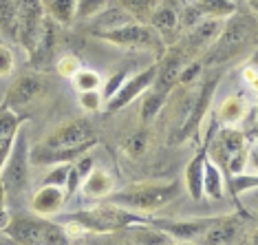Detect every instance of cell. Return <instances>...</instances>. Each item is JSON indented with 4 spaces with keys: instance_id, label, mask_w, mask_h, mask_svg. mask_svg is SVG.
Segmentation results:
<instances>
[{
    "instance_id": "cell-1",
    "label": "cell",
    "mask_w": 258,
    "mask_h": 245,
    "mask_svg": "<svg viewBox=\"0 0 258 245\" xmlns=\"http://www.w3.org/2000/svg\"><path fill=\"white\" fill-rule=\"evenodd\" d=\"M97 144L95 128L86 117H75L60 124L42 142L29 148V163L33 166H57L73 163L82 155L91 153Z\"/></svg>"
},
{
    "instance_id": "cell-2",
    "label": "cell",
    "mask_w": 258,
    "mask_h": 245,
    "mask_svg": "<svg viewBox=\"0 0 258 245\" xmlns=\"http://www.w3.org/2000/svg\"><path fill=\"white\" fill-rule=\"evenodd\" d=\"M258 42V20L254 14L236 9L230 18H225L219 36L214 42L203 51V64L216 67V64L232 62L236 57L249 53Z\"/></svg>"
},
{
    "instance_id": "cell-3",
    "label": "cell",
    "mask_w": 258,
    "mask_h": 245,
    "mask_svg": "<svg viewBox=\"0 0 258 245\" xmlns=\"http://www.w3.org/2000/svg\"><path fill=\"white\" fill-rule=\"evenodd\" d=\"M144 221L146 214L131 212L128 208L115 206V203H104V206L97 208L71 212L62 221V225L67 227L69 236H71L73 230H78L75 234H86V232H91V234H108V232H121L135 223H144Z\"/></svg>"
},
{
    "instance_id": "cell-4",
    "label": "cell",
    "mask_w": 258,
    "mask_h": 245,
    "mask_svg": "<svg viewBox=\"0 0 258 245\" xmlns=\"http://www.w3.org/2000/svg\"><path fill=\"white\" fill-rule=\"evenodd\" d=\"M3 232L18 245H71L67 227L51 217H40L36 212L11 214Z\"/></svg>"
},
{
    "instance_id": "cell-5",
    "label": "cell",
    "mask_w": 258,
    "mask_h": 245,
    "mask_svg": "<svg viewBox=\"0 0 258 245\" xmlns=\"http://www.w3.org/2000/svg\"><path fill=\"white\" fill-rule=\"evenodd\" d=\"M205 148H208V159H212L221 168L223 177L245 172V168H247L249 144L245 133L238 128H212L208 142H205Z\"/></svg>"
},
{
    "instance_id": "cell-6",
    "label": "cell",
    "mask_w": 258,
    "mask_h": 245,
    "mask_svg": "<svg viewBox=\"0 0 258 245\" xmlns=\"http://www.w3.org/2000/svg\"><path fill=\"white\" fill-rule=\"evenodd\" d=\"M179 195V183L177 181H144L135 183L119 192H110L106 197L108 203L115 206L137 210V212H152L159 210L166 203H170L174 197Z\"/></svg>"
},
{
    "instance_id": "cell-7",
    "label": "cell",
    "mask_w": 258,
    "mask_h": 245,
    "mask_svg": "<svg viewBox=\"0 0 258 245\" xmlns=\"http://www.w3.org/2000/svg\"><path fill=\"white\" fill-rule=\"evenodd\" d=\"M219 80H221L219 75L208 78L195 93H190V95L185 97L183 106H181V119H179V124L174 126L172 137H170V144L172 146L183 144V142H187V139L197 137L203 119L208 117V113H210L214 93H216V89H219Z\"/></svg>"
},
{
    "instance_id": "cell-8",
    "label": "cell",
    "mask_w": 258,
    "mask_h": 245,
    "mask_svg": "<svg viewBox=\"0 0 258 245\" xmlns=\"http://www.w3.org/2000/svg\"><path fill=\"white\" fill-rule=\"evenodd\" d=\"M97 38H102L104 42H110L115 46H124V49L148 51V53L157 55V60L168 51V46L161 40L159 33H157L148 22H139V20H131V22H126V25H119L115 29L99 31Z\"/></svg>"
},
{
    "instance_id": "cell-9",
    "label": "cell",
    "mask_w": 258,
    "mask_h": 245,
    "mask_svg": "<svg viewBox=\"0 0 258 245\" xmlns=\"http://www.w3.org/2000/svg\"><path fill=\"white\" fill-rule=\"evenodd\" d=\"M16 5V42L31 55L42 38L46 9L42 0H14Z\"/></svg>"
},
{
    "instance_id": "cell-10",
    "label": "cell",
    "mask_w": 258,
    "mask_h": 245,
    "mask_svg": "<svg viewBox=\"0 0 258 245\" xmlns=\"http://www.w3.org/2000/svg\"><path fill=\"white\" fill-rule=\"evenodd\" d=\"M0 179H3L9 197L20 195V192L27 188V181H29V146H27L25 128L18 131V137H16V142H14V148H11V155H9L7 163H5L3 172H0Z\"/></svg>"
},
{
    "instance_id": "cell-11",
    "label": "cell",
    "mask_w": 258,
    "mask_h": 245,
    "mask_svg": "<svg viewBox=\"0 0 258 245\" xmlns=\"http://www.w3.org/2000/svg\"><path fill=\"white\" fill-rule=\"evenodd\" d=\"M44 93H46L44 75L38 71H31V73H25L11 82L3 104L7 108L16 110V113H20V110H25L27 106H31L36 100H40Z\"/></svg>"
},
{
    "instance_id": "cell-12",
    "label": "cell",
    "mask_w": 258,
    "mask_h": 245,
    "mask_svg": "<svg viewBox=\"0 0 258 245\" xmlns=\"http://www.w3.org/2000/svg\"><path fill=\"white\" fill-rule=\"evenodd\" d=\"M157 67H159V60H155L148 69H144V71L133 73L131 78L119 86V91H117L115 95L106 102L108 113H119V110L126 108L131 102H135L137 97H142L144 93L152 86V82H155V78H157Z\"/></svg>"
},
{
    "instance_id": "cell-13",
    "label": "cell",
    "mask_w": 258,
    "mask_h": 245,
    "mask_svg": "<svg viewBox=\"0 0 258 245\" xmlns=\"http://www.w3.org/2000/svg\"><path fill=\"white\" fill-rule=\"evenodd\" d=\"M216 217H201V219H161V217H146L150 225L159 227L166 234H170L174 241H195L212 225Z\"/></svg>"
},
{
    "instance_id": "cell-14",
    "label": "cell",
    "mask_w": 258,
    "mask_h": 245,
    "mask_svg": "<svg viewBox=\"0 0 258 245\" xmlns=\"http://www.w3.org/2000/svg\"><path fill=\"white\" fill-rule=\"evenodd\" d=\"M223 22L225 20H219V18H205L201 22H197L195 27L187 29L183 40H181L179 44H174V46H177L185 57L192 55V53H203V51L214 42V38L219 36Z\"/></svg>"
},
{
    "instance_id": "cell-15",
    "label": "cell",
    "mask_w": 258,
    "mask_h": 245,
    "mask_svg": "<svg viewBox=\"0 0 258 245\" xmlns=\"http://www.w3.org/2000/svg\"><path fill=\"white\" fill-rule=\"evenodd\" d=\"M181 7H183V5H172V3H168V0H159L157 9L152 11L148 18V25L159 33L161 40L166 42V46L177 42V33L181 29V22H179Z\"/></svg>"
},
{
    "instance_id": "cell-16",
    "label": "cell",
    "mask_w": 258,
    "mask_h": 245,
    "mask_svg": "<svg viewBox=\"0 0 258 245\" xmlns=\"http://www.w3.org/2000/svg\"><path fill=\"white\" fill-rule=\"evenodd\" d=\"M183 60L185 55L174 46L172 53H163L159 57V67H157V78L152 82L150 89L163 93V95L170 97V93L174 91V86L179 84V73H181V67H183Z\"/></svg>"
},
{
    "instance_id": "cell-17",
    "label": "cell",
    "mask_w": 258,
    "mask_h": 245,
    "mask_svg": "<svg viewBox=\"0 0 258 245\" xmlns=\"http://www.w3.org/2000/svg\"><path fill=\"white\" fill-rule=\"evenodd\" d=\"M27 115L16 113V110L7 108L5 104H0V172H3L5 163H7L14 142L18 137V131L25 126Z\"/></svg>"
},
{
    "instance_id": "cell-18",
    "label": "cell",
    "mask_w": 258,
    "mask_h": 245,
    "mask_svg": "<svg viewBox=\"0 0 258 245\" xmlns=\"http://www.w3.org/2000/svg\"><path fill=\"white\" fill-rule=\"evenodd\" d=\"M240 234V221L236 217H216L212 225L199 236V245H234Z\"/></svg>"
},
{
    "instance_id": "cell-19",
    "label": "cell",
    "mask_w": 258,
    "mask_h": 245,
    "mask_svg": "<svg viewBox=\"0 0 258 245\" xmlns=\"http://www.w3.org/2000/svg\"><path fill=\"white\" fill-rule=\"evenodd\" d=\"M67 201V192L57 186H40L36 195L31 197V212L40 214V217H53L64 208Z\"/></svg>"
},
{
    "instance_id": "cell-20",
    "label": "cell",
    "mask_w": 258,
    "mask_h": 245,
    "mask_svg": "<svg viewBox=\"0 0 258 245\" xmlns=\"http://www.w3.org/2000/svg\"><path fill=\"white\" fill-rule=\"evenodd\" d=\"M124 236L131 241L133 245H172L177 243L170 234H166L163 230H159V227L150 225L148 221H144V223H135L131 227H126Z\"/></svg>"
},
{
    "instance_id": "cell-21",
    "label": "cell",
    "mask_w": 258,
    "mask_h": 245,
    "mask_svg": "<svg viewBox=\"0 0 258 245\" xmlns=\"http://www.w3.org/2000/svg\"><path fill=\"white\" fill-rule=\"evenodd\" d=\"M205 159H208V148L205 144L197 150V155L187 161L185 166V188L190 192V197L195 201H201L203 199V166H205Z\"/></svg>"
},
{
    "instance_id": "cell-22",
    "label": "cell",
    "mask_w": 258,
    "mask_h": 245,
    "mask_svg": "<svg viewBox=\"0 0 258 245\" xmlns=\"http://www.w3.org/2000/svg\"><path fill=\"white\" fill-rule=\"evenodd\" d=\"M80 190L89 199H106L110 192L115 190V179L106 170H102V168H93L89 172V177L82 181Z\"/></svg>"
},
{
    "instance_id": "cell-23",
    "label": "cell",
    "mask_w": 258,
    "mask_h": 245,
    "mask_svg": "<svg viewBox=\"0 0 258 245\" xmlns=\"http://www.w3.org/2000/svg\"><path fill=\"white\" fill-rule=\"evenodd\" d=\"M245 113H247V104L243 102V97L230 95L216 108V119H219L223 126H238L240 121L245 119Z\"/></svg>"
},
{
    "instance_id": "cell-24",
    "label": "cell",
    "mask_w": 258,
    "mask_h": 245,
    "mask_svg": "<svg viewBox=\"0 0 258 245\" xmlns=\"http://www.w3.org/2000/svg\"><path fill=\"white\" fill-rule=\"evenodd\" d=\"M95 168V159L86 153L82 155L80 159H75L71 163V168H69V177H67V183H64V192H67V197H73L75 192L80 190L82 181H84L86 177H89V172Z\"/></svg>"
},
{
    "instance_id": "cell-25",
    "label": "cell",
    "mask_w": 258,
    "mask_h": 245,
    "mask_svg": "<svg viewBox=\"0 0 258 245\" xmlns=\"http://www.w3.org/2000/svg\"><path fill=\"white\" fill-rule=\"evenodd\" d=\"M223 192H225V177H223L221 168L216 166L212 159H205L203 166V195L208 199L219 201L223 199Z\"/></svg>"
},
{
    "instance_id": "cell-26",
    "label": "cell",
    "mask_w": 258,
    "mask_h": 245,
    "mask_svg": "<svg viewBox=\"0 0 258 245\" xmlns=\"http://www.w3.org/2000/svg\"><path fill=\"white\" fill-rule=\"evenodd\" d=\"M44 9L57 25H71L78 18V0H44Z\"/></svg>"
},
{
    "instance_id": "cell-27",
    "label": "cell",
    "mask_w": 258,
    "mask_h": 245,
    "mask_svg": "<svg viewBox=\"0 0 258 245\" xmlns=\"http://www.w3.org/2000/svg\"><path fill=\"white\" fill-rule=\"evenodd\" d=\"M144 100H142V108H139V117H142V126H150L152 121L157 119V115L161 113L163 104H166L168 95L155 91V89H148L144 93Z\"/></svg>"
},
{
    "instance_id": "cell-28",
    "label": "cell",
    "mask_w": 258,
    "mask_h": 245,
    "mask_svg": "<svg viewBox=\"0 0 258 245\" xmlns=\"http://www.w3.org/2000/svg\"><path fill=\"white\" fill-rule=\"evenodd\" d=\"M117 5H119V7L124 9L128 16H133L135 20L148 22L150 14L157 9L159 0H117Z\"/></svg>"
},
{
    "instance_id": "cell-29",
    "label": "cell",
    "mask_w": 258,
    "mask_h": 245,
    "mask_svg": "<svg viewBox=\"0 0 258 245\" xmlns=\"http://www.w3.org/2000/svg\"><path fill=\"white\" fill-rule=\"evenodd\" d=\"M225 186L230 190L232 199L238 203V195L245 190H256L258 188V172L256 174H245V172H238V174H225Z\"/></svg>"
},
{
    "instance_id": "cell-30",
    "label": "cell",
    "mask_w": 258,
    "mask_h": 245,
    "mask_svg": "<svg viewBox=\"0 0 258 245\" xmlns=\"http://www.w3.org/2000/svg\"><path fill=\"white\" fill-rule=\"evenodd\" d=\"M0 31L5 38L16 40V5L14 0H0Z\"/></svg>"
},
{
    "instance_id": "cell-31",
    "label": "cell",
    "mask_w": 258,
    "mask_h": 245,
    "mask_svg": "<svg viewBox=\"0 0 258 245\" xmlns=\"http://www.w3.org/2000/svg\"><path fill=\"white\" fill-rule=\"evenodd\" d=\"M71 80H73V86L78 89V93H84V91H99V89H102V84H104L97 71H93V69H84V67H82Z\"/></svg>"
},
{
    "instance_id": "cell-32",
    "label": "cell",
    "mask_w": 258,
    "mask_h": 245,
    "mask_svg": "<svg viewBox=\"0 0 258 245\" xmlns=\"http://www.w3.org/2000/svg\"><path fill=\"white\" fill-rule=\"evenodd\" d=\"M131 73H133V64H126L124 69H119V71H115L113 75H110L108 82L104 84V91H99V93H102V97H104V104H106L110 97H113L115 93L119 91V86L124 84L128 78H131Z\"/></svg>"
},
{
    "instance_id": "cell-33",
    "label": "cell",
    "mask_w": 258,
    "mask_h": 245,
    "mask_svg": "<svg viewBox=\"0 0 258 245\" xmlns=\"http://www.w3.org/2000/svg\"><path fill=\"white\" fill-rule=\"evenodd\" d=\"M146 148H148V135H146V131H137L133 133L131 137L124 142V150L128 157H133V159H137V157H142L146 153Z\"/></svg>"
},
{
    "instance_id": "cell-34",
    "label": "cell",
    "mask_w": 258,
    "mask_h": 245,
    "mask_svg": "<svg viewBox=\"0 0 258 245\" xmlns=\"http://www.w3.org/2000/svg\"><path fill=\"white\" fill-rule=\"evenodd\" d=\"M110 0H78V18L80 20H89L93 16H97L99 11H104L108 7Z\"/></svg>"
},
{
    "instance_id": "cell-35",
    "label": "cell",
    "mask_w": 258,
    "mask_h": 245,
    "mask_svg": "<svg viewBox=\"0 0 258 245\" xmlns=\"http://www.w3.org/2000/svg\"><path fill=\"white\" fill-rule=\"evenodd\" d=\"M80 69H82V62H80V57L73 55V53L62 55L60 60L55 62V73L62 75V78H73Z\"/></svg>"
},
{
    "instance_id": "cell-36",
    "label": "cell",
    "mask_w": 258,
    "mask_h": 245,
    "mask_svg": "<svg viewBox=\"0 0 258 245\" xmlns=\"http://www.w3.org/2000/svg\"><path fill=\"white\" fill-rule=\"evenodd\" d=\"M69 168H71V163H57V166H51V170L42 179V183L44 186H57V188H64L67 177H69Z\"/></svg>"
},
{
    "instance_id": "cell-37",
    "label": "cell",
    "mask_w": 258,
    "mask_h": 245,
    "mask_svg": "<svg viewBox=\"0 0 258 245\" xmlns=\"http://www.w3.org/2000/svg\"><path fill=\"white\" fill-rule=\"evenodd\" d=\"M78 100H80V106L84 110H89V113H97L104 106V97L99 91H84L78 95Z\"/></svg>"
},
{
    "instance_id": "cell-38",
    "label": "cell",
    "mask_w": 258,
    "mask_h": 245,
    "mask_svg": "<svg viewBox=\"0 0 258 245\" xmlns=\"http://www.w3.org/2000/svg\"><path fill=\"white\" fill-rule=\"evenodd\" d=\"M16 69V55L9 44L0 42V78H7Z\"/></svg>"
},
{
    "instance_id": "cell-39",
    "label": "cell",
    "mask_w": 258,
    "mask_h": 245,
    "mask_svg": "<svg viewBox=\"0 0 258 245\" xmlns=\"http://www.w3.org/2000/svg\"><path fill=\"white\" fill-rule=\"evenodd\" d=\"M203 71V62L201 60H195V62H190V64H183L181 67V73H179V84H190L192 80H197L199 75H201Z\"/></svg>"
},
{
    "instance_id": "cell-40",
    "label": "cell",
    "mask_w": 258,
    "mask_h": 245,
    "mask_svg": "<svg viewBox=\"0 0 258 245\" xmlns=\"http://www.w3.org/2000/svg\"><path fill=\"white\" fill-rule=\"evenodd\" d=\"M113 234H115V232H108V234H97L99 238L91 241L89 245H133L126 236H113Z\"/></svg>"
},
{
    "instance_id": "cell-41",
    "label": "cell",
    "mask_w": 258,
    "mask_h": 245,
    "mask_svg": "<svg viewBox=\"0 0 258 245\" xmlns=\"http://www.w3.org/2000/svg\"><path fill=\"white\" fill-rule=\"evenodd\" d=\"M243 80H245V84H247L249 89L258 91V67H256V64H249V67H245Z\"/></svg>"
},
{
    "instance_id": "cell-42",
    "label": "cell",
    "mask_w": 258,
    "mask_h": 245,
    "mask_svg": "<svg viewBox=\"0 0 258 245\" xmlns=\"http://www.w3.org/2000/svg\"><path fill=\"white\" fill-rule=\"evenodd\" d=\"M247 163L254 170L258 172V142L254 146H249V153H247Z\"/></svg>"
},
{
    "instance_id": "cell-43",
    "label": "cell",
    "mask_w": 258,
    "mask_h": 245,
    "mask_svg": "<svg viewBox=\"0 0 258 245\" xmlns=\"http://www.w3.org/2000/svg\"><path fill=\"white\" fill-rule=\"evenodd\" d=\"M9 219H11V214H9V210H7V206H0V232L7 227V223H9Z\"/></svg>"
},
{
    "instance_id": "cell-44",
    "label": "cell",
    "mask_w": 258,
    "mask_h": 245,
    "mask_svg": "<svg viewBox=\"0 0 258 245\" xmlns=\"http://www.w3.org/2000/svg\"><path fill=\"white\" fill-rule=\"evenodd\" d=\"M0 245H18V243H16L14 238H9L5 232H0Z\"/></svg>"
},
{
    "instance_id": "cell-45",
    "label": "cell",
    "mask_w": 258,
    "mask_h": 245,
    "mask_svg": "<svg viewBox=\"0 0 258 245\" xmlns=\"http://www.w3.org/2000/svg\"><path fill=\"white\" fill-rule=\"evenodd\" d=\"M247 5H249V9L258 16V0H247Z\"/></svg>"
},
{
    "instance_id": "cell-46",
    "label": "cell",
    "mask_w": 258,
    "mask_h": 245,
    "mask_svg": "<svg viewBox=\"0 0 258 245\" xmlns=\"http://www.w3.org/2000/svg\"><path fill=\"white\" fill-rule=\"evenodd\" d=\"M249 245H258V232H254V234H251V238H249Z\"/></svg>"
},
{
    "instance_id": "cell-47",
    "label": "cell",
    "mask_w": 258,
    "mask_h": 245,
    "mask_svg": "<svg viewBox=\"0 0 258 245\" xmlns=\"http://www.w3.org/2000/svg\"><path fill=\"white\" fill-rule=\"evenodd\" d=\"M174 245H199V243H195V241H177Z\"/></svg>"
},
{
    "instance_id": "cell-48",
    "label": "cell",
    "mask_w": 258,
    "mask_h": 245,
    "mask_svg": "<svg viewBox=\"0 0 258 245\" xmlns=\"http://www.w3.org/2000/svg\"><path fill=\"white\" fill-rule=\"evenodd\" d=\"M256 137H258V110H256Z\"/></svg>"
},
{
    "instance_id": "cell-49",
    "label": "cell",
    "mask_w": 258,
    "mask_h": 245,
    "mask_svg": "<svg viewBox=\"0 0 258 245\" xmlns=\"http://www.w3.org/2000/svg\"><path fill=\"white\" fill-rule=\"evenodd\" d=\"M181 3H190V0H181Z\"/></svg>"
},
{
    "instance_id": "cell-50",
    "label": "cell",
    "mask_w": 258,
    "mask_h": 245,
    "mask_svg": "<svg viewBox=\"0 0 258 245\" xmlns=\"http://www.w3.org/2000/svg\"><path fill=\"white\" fill-rule=\"evenodd\" d=\"M42 3H44V0H42Z\"/></svg>"
},
{
    "instance_id": "cell-51",
    "label": "cell",
    "mask_w": 258,
    "mask_h": 245,
    "mask_svg": "<svg viewBox=\"0 0 258 245\" xmlns=\"http://www.w3.org/2000/svg\"><path fill=\"white\" fill-rule=\"evenodd\" d=\"M236 3H238V0H236Z\"/></svg>"
}]
</instances>
